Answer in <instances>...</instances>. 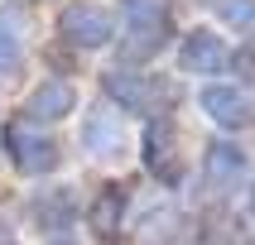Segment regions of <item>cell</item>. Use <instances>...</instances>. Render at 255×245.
Wrapping results in <instances>:
<instances>
[{"instance_id": "1", "label": "cell", "mask_w": 255, "mask_h": 245, "mask_svg": "<svg viewBox=\"0 0 255 245\" xmlns=\"http://www.w3.org/2000/svg\"><path fill=\"white\" fill-rule=\"evenodd\" d=\"M106 96L121 106V111H135V115H149V120H159V115L169 111V82H159V77H144V72L135 68H116L106 72Z\"/></svg>"}, {"instance_id": "2", "label": "cell", "mask_w": 255, "mask_h": 245, "mask_svg": "<svg viewBox=\"0 0 255 245\" xmlns=\"http://www.w3.org/2000/svg\"><path fill=\"white\" fill-rule=\"evenodd\" d=\"M5 154H10V163L19 173H29V178H43V173L58 168V140L48 135V130H34L29 120H10L5 125Z\"/></svg>"}, {"instance_id": "3", "label": "cell", "mask_w": 255, "mask_h": 245, "mask_svg": "<svg viewBox=\"0 0 255 245\" xmlns=\"http://www.w3.org/2000/svg\"><path fill=\"white\" fill-rule=\"evenodd\" d=\"M58 34L72 43V48H106V43L116 39V19L106 5H97V0H68L63 10H58Z\"/></svg>"}, {"instance_id": "4", "label": "cell", "mask_w": 255, "mask_h": 245, "mask_svg": "<svg viewBox=\"0 0 255 245\" xmlns=\"http://www.w3.org/2000/svg\"><path fill=\"white\" fill-rule=\"evenodd\" d=\"M140 154H144V168L154 173L159 183H169L178 187V178H183V163H178V144H173V120H149L144 125V144H140Z\"/></svg>"}, {"instance_id": "5", "label": "cell", "mask_w": 255, "mask_h": 245, "mask_svg": "<svg viewBox=\"0 0 255 245\" xmlns=\"http://www.w3.org/2000/svg\"><path fill=\"white\" fill-rule=\"evenodd\" d=\"M178 68L183 72H227L231 68V43L212 29H193L178 43Z\"/></svg>"}, {"instance_id": "6", "label": "cell", "mask_w": 255, "mask_h": 245, "mask_svg": "<svg viewBox=\"0 0 255 245\" xmlns=\"http://www.w3.org/2000/svg\"><path fill=\"white\" fill-rule=\"evenodd\" d=\"M198 101H202V111H207V120H217L222 130H246L251 125V96H246L241 86L207 82Z\"/></svg>"}, {"instance_id": "7", "label": "cell", "mask_w": 255, "mask_h": 245, "mask_svg": "<svg viewBox=\"0 0 255 245\" xmlns=\"http://www.w3.org/2000/svg\"><path fill=\"white\" fill-rule=\"evenodd\" d=\"M72 106H77V91H72V82H58V77H48V82H39L34 91H29V101H24V120H29V125H53V120L72 115Z\"/></svg>"}, {"instance_id": "8", "label": "cell", "mask_w": 255, "mask_h": 245, "mask_svg": "<svg viewBox=\"0 0 255 245\" xmlns=\"http://www.w3.org/2000/svg\"><path fill=\"white\" fill-rule=\"evenodd\" d=\"M202 173H207V187H231L246 178V154L231 140H212L202 154Z\"/></svg>"}, {"instance_id": "9", "label": "cell", "mask_w": 255, "mask_h": 245, "mask_svg": "<svg viewBox=\"0 0 255 245\" xmlns=\"http://www.w3.org/2000/svg\"><path fill=\"white\" fill-rule=\"evenodd\" d=\"M87 221L97 226L101 241H116L121 236V221H126V187H101L97 202H92V212H87Z\"/></svg>"}, {"instance_id": "10", "label": "cell", "mask_w": 255, "mask_h": 245, "mask_svg": "<svg viewBox=\"0 0 255 245\" xmlns=\"http://www.w3.org/2000/svg\"><path fill=\"white\" fill-rule=\"evenodd\" d=\"M169 39V24H130V39L121 43V63L135 68V63H149V58L164 48Z\"/></svg>"}, {"instance_id": "11", "label": "cell", "mask_w": 255, "mask_h": 245, "mask_svg": "<svg viewBox=\"0 0 255 245\" xmlns=\"http://www.w3.org/2000/svg\"><path fill=\"white\" fill-rule=\"evenodd\" d=\"M19 43H24V14L19 10H0V72L10 77L19 72Z\"/></svg>"}, {"instance_id": "12", "label": "cell", "mask_w": 255, "mask_h": 245, "mask_svg": "<svg viewBox=\"0 0 255 245\" xmlns=\"http://www.w3.org/2000/svg\"><path fill=\"white\" fill-rule=\"evenodd\" d=\"M82 140H87V154L116 159L121 154V120H116V115H92L87 130H82Z\"/></svg>"}, {"instance_id": "13", "label": "cell", "mask_w": 255, "mask_h": 245, "mask_svg": "<svg viewBox=\"0 0 255 245\" xmlns=\"http://www.w3.org/2000/svg\"><path fill=\"white\" fill-rule=\"evenodd\" d=\"M34 212H39V226H68L72 216H77V192L72 187H58V192H48V197L34 202Z\"/></svg>"}, {"instance_id": "14", "label": "cell", "mask_w": 255, "mask_h": 245, "mask_svg": "<svg viewBox=\"0 0 255 245\" xmlns=\"http://www.w3.org/2000/svg\"><path fill=\"white\" fill-rule=\"evenodd\" d=\"M130 24H169V0H121Z\"/></svg>"}, {"instance_id": "15", "label": "cell", "mask_w": 255, "mask_h": 245, "mask_svg": "<svg viewBox=\"0 0 255 245\" xmlns=\"http://www.w3.org/2000/svg\"><path fill=\"white\" fill-rule=\"evenodd\" d=\"M217 14H222L231 29L255 34V0H222V5H217Z\"/></svg>"}, {"instance_id": "16", "label": "cell", "mask_w": 255, "mask_h": 245, "mask_svg": "<svg viewBox=\"0 0 255 245\" xmlns=\"http://www.w3.org/2000/svg\"><path fill=\"white\" fill-rule=\"evenodd\" d=\"M231 68H241V77L255 82V48H241V53H231Z\"/></svg>"}, {"instance_id": "17", "label": "cell", "mask_w": 255, "mask_h": 245, "mask_svg": "<svg viewBox=\"0 0 255 245\" xmlns=\"http://www.w3.org/2000/svg\"><path fill=\"white\" fill-rule=\"evenodd\" d=\"M0 245H14V236H10V231H5V226H0Z\"/></svg>"}, {"instance_id": "18", "label": "cell", "mask_w": 255, "mask_h": 245, "mask_svg": "<svg viewBox=\"0 0 255 245\" xmlns=\"http://www.w3.org/2000/svg\"><path fill=\"white\" fill-rule=\"evenodd\" d=\"M53 245H77V241H53Z\"/></svg>"}]
</instances>
